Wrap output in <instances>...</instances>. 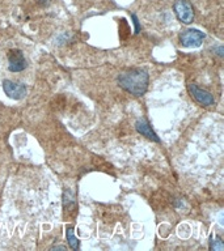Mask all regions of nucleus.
<instances>
[{
  "instance_id": "nucleus-1",
  "label": "nucleus",
  "mask_w": 224,
  "mask_h": 251,
  "mask_svg": "<svg viewBox=\"0 0 224 251\" xmlns=\"http://www.w3.org/2000/svg\"><path fill=\"white\" fill-rule=\"evenodd\" d=\"M117 81L122 89L135 97H140L147 92L149 77L147 71L141 68H130L118 75Z\"/></svg>"
},
{
  "instance_id": "nucleus-2",
  "label": "nucleus",
  "mask_w": 224,
  "mask_h": 251,
  "mask_svg": "<svg viewBox=\"0 0 224 251\" xmlns=\"http://www.w3.org/2000/svg\"><path fill=\"white\" fill-rule=\"evenodd\" d=\"M174 13L177 19L184 24H192L194 20V8L189 0H177L174 3Z\"/></svg>"
},
{
  "instance_id": "nucleus-3",
  "label": "nucleus",
  "mask_w": 224,
  "mask_h": 251,
  "mask_svg": "<svg viewBox=\"0 0 224 251\" xmlns=\"http://www.w3.org/2000/svg\"><path fill=\"white\" fill-rule=\"evenodd\" d=\"M204 39V34L198 29H186L180 34V42L184 47H199Z\"/></svg>"
},
{
  "instance_id": "nucleus-4",
  "label": "nucleus",
  "mask_w": 224,
  "mask_h": 251,
  "mask_svg": "<svg viewBox=\"0 0 224 251\" xmlns=\"http://www.w3.org/2000/svg\"><path fill=\"white\" fill-rule=\"evenodd\" d=\"M189 93L192 94V97H194L199 105L202 106H211L215 103V98L210 92L204 89H200L199 86H196V84H189L188 85Z\"/></svg>"
},
{
  "instance_id": "nucleus-5",
  "label": "nucleus",
  "mask_w": 224,
  "mask_h": 251,
  "mask_svg": "<svg viewBox=\"0 0 224 251\" xmlns=\"http://www.w3.org/2000/svg\"><path fill=\"white\" fill-rule=\"evenodd\" d=\"M8 68L11 72H20L27 68V60L21 50H11L8 52Z\"/></svg>"
},
{
  "instance_id": "nucleus-6",
  "label": "nucleus",
  "mask_w": 224,
  "mask_h": 251,
  "mask_svg": "<svg viewBox=\"0 0 224 251\" xmlns=\"http://www.w3.org/2000/svg\"><path fill=\"white\" fill-rule=\"evenodd\" d=\"M3 89L8 97L12 100H23L27 96V86L24 84L11 81V80H4Z\"/></svg>"
},
{
  "instance_id": "nucleus-7",
  "label": "nucleus",
  "mask_w": 224,
  "mask_h": 251,
  "mask_svg": "<svg viewBox=\"0 0 224 251\" xmlns=\"http://www.w3.org/2000/svg\"><path fill=\"white\" fill-rule=\"evenodd\" d=\"M135 128H137L138 132L147 137L148 140L156 141V143L160 141V139H159V136L156 135V132L151 128V126H149V123L145 121L144 118H141V119L137 121V123H135Z\"/></svg>"
},
{
  "instance_id": "nucleus-8",
  "label": "nucleus",
  "mask_w": 224,
  "mask_h": 251,
  "mask_svg": "<svg viewBox=\"0 0 224 251\" xmlns=\"http://www.w3.org/2000/svg\"><path fill=\"white\" fill-rule=\"evenodd\" d=\"M66 237H67V241H68V245L72 250H78L79 247H80V242H79V239L75 237L74 234V229L71 226L67 227L66 230Z\"/></svg>"
},
{
  "instance_id": "nucleus-9",
  "label": "nucleus",
  "mask_w": 224,
  "mask_h": 251,
  "mask_svg": "<svg viewBox=\"0 0 224 251\" xmlns=\"http://www.w3.org/2000/svg\"><path fill=\"white\" fill-rule=\"evenodd\" d=\"M210 250H214V251L224 250L223 241H222V238H220L219 235H216L215 239L211 238V241H210Z\"/></svg>"
},
{
  "instance_id": "nucleus-10",
  "label": "nucleus",
  "mask_w": 224,
  "mask_h": 251,
  "mask_svg": "<svg viewBox=\"0 0 224 251\" xmlns=\"http://www.w3.org/2000/svg\"><path fill=\"white\" fill-rule=\"evenodd\" d=\"M134 24H135V34H138L140 31V25H139V21H138V17L135 15H133Z\"/></svg>"
},
{
  "instance_id": "nucleus-11",
  "label": "nucleus",
  "mask_w": 224,
  "mask_h": 251,
  "mask_svg": "<svg viewBox=\"0 0 224 251\" xmlns=\"http://www.w3.org/2000/svg\"><path fill=\"white\" fill-rule=\"evenodd\" d=\"M66 250V246H62V245H58V246H53L51 247V250Z\"/></svg>"
},
{
  "instance_id": "nucleus-12",
  "label": "nucleus",
  "mask_w": 224,
  "mask_h": 251,
  "mask_svg": "<svg viewBox=\"0 0 224 251\" xmlns=\"http://www.w3.org/2000/svg\"><path fill=\"white\" fill-rule=\"evenodd\" d=\"M38 1L41 5H47V4L50 3V0H38Z\"/></svg>"
}]
</instances>
